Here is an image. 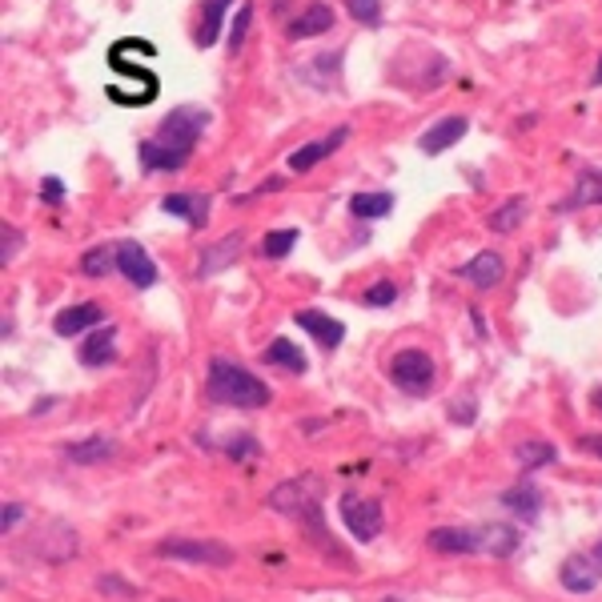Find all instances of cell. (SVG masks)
I'll use <instances>...</instances> for the list:
<instances>
[{"instance_id":"obj_30","label":"cell","mask_w":602,"mask_h":602,"mask_svg":"<svg viewBox=\"0 0 602 602\" xmlns=\"http://www.w3.org/2000/svg\"><path fill=\"white\" fill-rule=\"evenodd\" d=\"M346 9H350V17H354L358 25H366V29H378V25H382V0H346Z\"/></svg>"},{"instance_id":"obj_23","label":"cell","mask_w":602,"mask_h":602,"mask_svg":"<svg viewBox=\"0 0 602 602\" xmlns=\"http://www.w3.org/2000/svg\"><path fill=\"white\" fill-rule=\"evenodd\" d=\"M522 221H526V197H510V201H502V205L486 217V225H490L494 233H514Z\"/></svg>"},{"instance_id":"obj_22","label":"cell","mask_w":602,"mask_h":602,"mask_svg":"<svg viewBox=\"0 0 602 602\" xmlns=\"http://www.w3.org/2000/svg\"><path fill=\"white\" fill-rule=\"evenodd\" d=\"M390 209H394V193H354L350 197V213L362 217V221L390 217Z\"/></svg>"},{"instance_id":"obj_3","label":"cell","mask_w":602,"mask_h":602,"mask_svg":"<svg viewBox=\"0 0 602 602\" xmlns=\"http://www.w3.org/2000/svg\"><path fill=\"white\" fill-rule=\"evenodd\" d=\"M390 382L398 390L414 394V398L430 394V386H434V358L422 354V350H398L390 358Z\"/></svg>"},{"instance_id":"obj_9","label":"cell","mask_w":602,"mask_h":602,"mask_svg":"<svg viewBox=\"0 0 602 602\" xmlns=\"http://www.w3.org/2000/svg\"><path fill=\"white\" fill-rule=\"evenodd\" d=\"M426 542L438 554H482V526H434Z\"/></svg>"},{"instance_id":"obj_28","label":"cell","mask_w":602,"mask_h":602,"mask_svg":"<svg viewBox=\"0 0 602 602\" xmlns=\"http://www.w3.org/2000/svg\"><path fill=\"white\" fill-rule=\"evenodd\" d=\"M81 269H85V277H105L109 269H117V245H93V249H85Z\"/></svg>"},{"instance_id":"obj_38","label":"cell","mask_w":602,"mask_h":602,"mask_svg":"<svg viewBox=\"0 0 602 602\" xmlns=\"http://www.w3.org/2000/svg\"><path fill=\"white\" fill-rule=\"evenodd\" d=\"M594 85H602V61H598V69H594V77H590Z\"/></svg>"},{"instance_id":"obj_40","label":"cell","mask_w":602,"mask_h":602,"mask_svg":"<svg viewBox=\"0 0 602 602\" xmlns=\"http://www.w3.org/2000/svg\"><path fill=\"white\" fill-rule=\"evenodd\" d=\"M386 602H398V598H386Z\"/></svg>"},{"instance_id":"obj_32","label":"cell","mask_w":602,"mask_h":602,"mask_svg":"<svg viewBox=\"0 0 602 602\" xmlns=\"http://www.w3.org/2000/svg\"><path fill=\"white\" fill-rule=\"evenodd\" d=\"M249 21H253V5H241L237 17H233V29H229V57L241 53V41H245V33H249Z\"/></svg>"},{"instance_id":"obj_4","label":"cell","mask_w":602,"mask_h":602,"mask_svg":"<svg viewBox=\"0 0 602 602\" xmlns=\"http://www.w3.org/2000/svg\"><path fill=\"white\" fill-rule=\"evenodd\" d=\"M269 506L293 518H306L310 526H318V478H293L285 486H277L269 494Z\"/></svg>"},{"instance_id":"obj_21","label":"cell","mask_w":602,"mask_h":602,"mask_svg":"<svg viewBox=\"0 0 602 602\" xmlns=\"http://www.w3.org/2000/svg\"><path fill=\"white\" fill-rule=\"evenodd\" d=\"M265 366H277L285 374H306V354H301L289 338H277L269 350H265Z\"/></svg>"},{"instance_id":"obj_25","label":"cell","mask_w":602,"mask_h":602,"mask_svg":"<svg viewBox=\"0 0 602 602\" xmlns=\"http://www.w3.org/2000/svg\"><path fill=\"white\" fill-rule=\"evenodd\" d=\"M237 253H241V233H229L225 241H217L213 249H205V257H201V273H217V269H225L229 261H237Z\"/></svg>"},{"instance_id":"obj_15","label":"cell","mask_w":602,"mask_h":602,"mask_svg":"<svg viewBox=\"0 0 602 602\" xmlns=\"http://www.w3.org/2000/svg\"><path fill=\"white\" fill-rule=\"evenodd\" d=\"M101 322H105V310L97 306V301H77V306H69V310L57 314L53 330H57L61 338H69V334H85V330H93V326H101Z\"/></svg>"},{"instance_id":"obj_35","label":"cell","mask_w":602,"mask_h":602,"mask_svg":"<svg viewBox=\"0 0 602 602\" xmlns=\"http://www.w3.org/2000/svg\"><path fill=\"white\" fill-rule=\"evenodd\" d=\"M17 245H21V233H17V229H5V241H0V257L9 261V257L17 253Z\"/></svg>"},{"instance_id":"obj_16","label":"cell","mask_w":602,"mask_h":602,"mask_svg":"<svg viewBox=\"0 0 602 602\" xmlns=\"http://www.w3.org/2000/svg\"><path fill=\"white\" fill-rule=\"evenodd\" d=\"M229 5H233V0H201V9H197V25H193V41H197V49L217 45V33H221V25H225Z\"/></svg>"},{"instance_id":"obj_33","label":"cell","mask_w":602,"mask_h":602,"mask_svg":"<svg viewBox=\"0 0 602 602\" xmlns=\"http://www.w3.org/2000/svg\"><path fill=\"white\" fill-rule=\"evenodd\" d=\"M41 197H45V205H61L65 201V185L57 177H45L41 181Z\"/></svg>"},{"instance_id":"obj_34","label":"cell","mask_w":602,"mask_h":602,"mask_svg":"<svg viewBox=\"0 0 602 602\" xmlns=\"http://www.w3.org/2000/svg\"><path fill=\"white\" fill-rule=\"evenodd\" d=\"M25 518V506H17V502H9L5 510H0V530H13L17 522Z\"/></svg>"},{"instance_id":"obj_36","label":"cell","mask_w":602,"mask_h":602,"mask_svg":"<svg viewBox=\"0 0 602 602\" xmlns=\"http://www.w3.org/2000/svg\"><path fill=\"white\" fill-rule=\"evenodd\" d=\"M578 450H586V454H598V458H602V434H586V438H578Z\"/></svg>"},{"instance_id":"obj_12","label":"cell","mask_w":602,"mask_h":602,"mask_svg":"<svg viewBox=\"0 0 602 602\" xmlns=\"http://www.w3.org/2000/svg\"><path fill=\"white\" fill-rule=\"evenodd\" d=\"M474 289H494L502 277H506V261H502V253H494V249H482V253H474L462 269H458Z\"/></svg>"},{"instance_id":"obj_18","label":"cell","mask_w":602,"mask_h":602,"mask_svg":"<svg viewBox=\"0 0 602 602\" xmlns=\"http://www.w3.org/2000/svg\"><path fill=\"white\" fill-rule=\"evenodd\" d=\"M113 362H117V330L101 326L97 334H89L81 342V366L97 370V366H113Z\"/></svg>"},{"instance_id":"obj_10","label":"cell","mask_w":602,"mask_h":602,"mask_svg":"<svg viewBox=\"0 0 602 602\" xmlns=\"http://www.w3.org/2000/svg\"><path fill=\"white\" fill-rule=\"evenodd\" d=\"M209 197L205 193H165L161 197V209L169 213V217H181L185 225H193V229H205L209 225Z\"/></svg>"},{"instance_id":"obj_31","label":"cell","mask_w":602,"mask_h":602,"mask_svg":"<svg viewBox=\"0 0 602 602\" xmlns=\"http://www.w3.org/2000/svg\"><path fill=\"white\" fill-rule=\"evenodd\" d=\"M394 297H398V285H394V281H374V285L362 293V306L386 310V306H394Z\"/></svg>"},{"instance_id":"obj_17","label":"cell","mask_w":602,"mask_h":602,"mask_svg":"<svg viewBox=\"0 0 602 602\" xmlns=\"http://www.w3.org/2000/svg\"><path fill=\"white\" fill-rule=\"evenodd\" d=\"M466 117H446V121H438L434 129H426L422 133V141H418V149L426 153V157H438V153H446L454 141H462L466 137Z\"/></svg>"},{"instance_id":"obj_8","label":"cell","mask_w":602,"mask_h":602,"mask_svg":"<svg viewBox=\"0 0 602 602\" xmlns=\"http://www.w3.org/2000/svg\"><path fill=\"white\" fill-rule=\"evenodd\" d=\"M342 141H350V125H338L334 133H326V137H318V141H310V145L293 149V153H289V173H310L314 165H322L326 157H334V153L342 149Z\"/></svg>"},{"instance_id":"obj_14","label":"cell","mask_w":602,"mask_h":602,"mask_svg":"<svg viewBox=\"0 0 602 602\" xmlns=\"http://www.w3.org/2000/svg\"><path fill=\"white\" fill-rule=\"evenodd\" d=\"M598 574H602V566L594 562V554H570L566 562H562V586L570 590V594H590L594 590V582H598Z\"/></svg>"},{"instance_id":"obj_1","label":"cell","mask_w":602,"mask_h":602,"mask_svg":"<svg viewBox=\"0 0 602 602\" xmlns=\"http://www.w3.org/2000/svg\"><path fill=\"white\" fill-rule=\"evenodd\" d=\"M205 125H209V113H205V109H197V105L173 109V113L157 125V133H153L149 141H141V169H145V173H173V169L189 165V157H193V149H197Z\"/></svg>"},{"instance_id":"obj_13","label":"cell","mask_w":602,"mask_h":602,"mask_svg":"<svg viewBox=\"0 0 602 602\" xmlns=\"http://www.w3.org/2000/svg\"><path fill=\"white\" fill-rule=\"evenodd\" d=\"M334 29V9L322 5V0H314V5H306L297 13V21L289 25V41H310V37H326Z\"/></svg>"},{"instance_id":"obj_37","label":"cell","mask_w":602,"mask_h":602,"mask_svg":"<svg viewBox=\"0 0 602 602\" xmlns=\"http://www.w3.org/2000/svg\"><path fill=\"white\" fill-rule=\"evenodd\" d=\"M594 410H602V386L594 390Z\"/></svg>"},{"instance_id":"obj_11","label":"cell","mask_w":602,"mask_h":602,"mask_svg":"<svg viewBox=\"0 0 602 602\" xmlns=\"http://www.w3.org/2000/svg\"><path fill=\"white\" fill-rule=\"evenodd\" d=\"M301 330H306L322 350H338L342 346V338H346V326L338 322V318H330V314H322V310H301L297 318H293Z\"/></svg>"},{"instance_id":"obj_19","label":"cell","mask_w":602,"mask_h":602,"mask_svg":"<svg viewBox=\"0 0 602 602\" xmlns=\"http://www.w3.org/2000/svg\"><path fill=\"white\" fill-rule=\"evenodd\" d=\"M586 205H602V169H582L574 189H570V197L558 209L570 213V209H586Z\"/></svg>"},{"instance_id":"obj_20","label":"cell","mask_w":602,"mask_h":602,"mask_svg":"<svg viewBox=\"0 0 602 602\" xmlns=\"http://www.w3.org/2000/svg\"><path fill=\"white\" fill-rule=\"evenodd\" d=\"M502 506L514 510L522 522H534L538 510H542V490H538V486H510V490L502 494Z\"/></svg>"},{"instance_id":"obj_39","label":"cell","mask_w":602,"mask_h":602,"mask_svg":"<svg viewBox=\"0 0 602 602\" xmlns=\"http://www.w3.org/2000/svg\"><path fill=\"white\" fill-rule=\"evenodd\" d=\"M594 562L602 566V538H598V546H594Z\"/></svg>"},{"instance_id":"obj_24","label":"cell","mask_w":602,"mask_h":602,"mask_svg":"<svg viewBox=\"0 0 602 602\" xmlns=\"http://www.w3.org/2000/svg\"><path fill=\"white\" fill-rule=\"evenodd\" d=\"M514 546H518V530H514V526H498V522H486V526H482V550H486V554L506 558Z\"/></svg>"},{"instance_id":"obj_27","label":"cell","mask_w":602,"mask_h":602,"mask_svg":"<svg viewBox=\"0 0 602 602\" xmlns=\"http://www.w3.org/2000/svg\"><path fill=\"white\" fill-rule=\"evenodd\" d=\"M514 462H518L522 470H538V466H550V462H558V450H554L550 442H518V450H514Z\"/></svg>"},{"instance_id":"obj_5","label":"cell","mask_w":602,"mask_h":602,"mask_svg":"<svg viewBox=\"0 0 602 602\" xmlns=\"http://www.w3.org/2000/svg\"><path fill=\"white\" fill-rule=\"evenodd\" d=\"M161 558H173V562H193V566H229L233 562V550L225 542H209V538H169L157 546Z\"/></svg>"},{"instance_id":"obj_7","label":"cell","mask_w":602,"mask_h":602,"mask_svg":"<svg viewBox=\"0 0 602 602\" xmlns=\"http://www.w3.org/2000/svg\"><path fill=\"white\" fill-rule=\"evenodd\" d=\"M117 269H121V277H125L129 285H137V289L157 285V265H153V257L145 253L141 241H121V245H117Z\"/></svg>"},{"instance_id":"obj_6","label":"cell","mask_w":602,"mask_h":602,"mask_svg":"<svg viewBox=\"0 0 602 602\" xmlns=\"http://www.w3.org/2000/svg\"><path fill=\"white\" fill-rule=\"evenodd\" d=\"M342 522L358 542H374L382 534V502L366 494H342Z\"/></svg>"},{"instance_id":"obj_26","label":"cell","mask_w":602,"mask_h":602,"mask_svg":"<svg viewBox=\"0 0 602 602\" xmlns=\"http://www.w3.org/2000/svg\"><path fill=\"white\" fill-rule=\"evenodd\" d=\"M109 454H113V442H109V438H85V442H73V446L65 450V458H69V462H77V466L105 462Z\"/></svg>"},{"instance_id":"obj_2","label":"cell","mask_w":602,"mask_h":602,"mask_svg":"<svg viewBox=\"0 0 602 602\" xmlns=\"http://www.w3.org/2000/svg\"><path fill=\"white\" fill-rule=\"evenodd\" d=\"M209 398L221 406H237V410H261L269 402V386L261 378H253L245 366L213 358L209 362V382H205Z\"/></svg>"},{"instance_id":"obj_29","label":"cell","mask_w":602,"mask_h":602,"mask_svg":"<svg viewBox=\"0 0 602 602\" xmlns=\"http://www.w3.org/2000/svg\"><path fill=\"white\" fill-rule=\"evenodd\" d=\"M297 229H273V233H265V241H261V253L269 257V261H281L293 245H297Z\"/></svg>"}]
</instances>
